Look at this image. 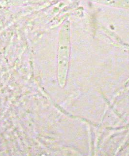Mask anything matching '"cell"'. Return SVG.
Returning <instances> with one entry per match:
<instances>
[{
  "label": "cell",
  "instance_id": "obj_1",
  "mask_svg": "<svg viewBox=\"0 0 129 156\" xmlns=\"http://www.w3.org/2000/svg\"><path fill=\"white\" fill-rule=\"evenodd\" d=\"M58 56V77L60 86L66 83L71 52V30L68 22L64 23L59 32Z\"/></svg>",
  "mask_w": 129,
  "mask_h": 156
},
{
  "label": "cell",
  "instance_id": "obj_2",
  "mask_svg": "<svg viewBox=\"0 0 129 156\" xmlns=\"http://www.w3.org/2000/svg\"><path fill=\"white\" fill-rule=\"evenodd\" d=\"M91 2L116 9L129 10V0H88Z\"/></svg>",
  "mask_w": 129,
  "mask_h": 156
}]
</instances>
